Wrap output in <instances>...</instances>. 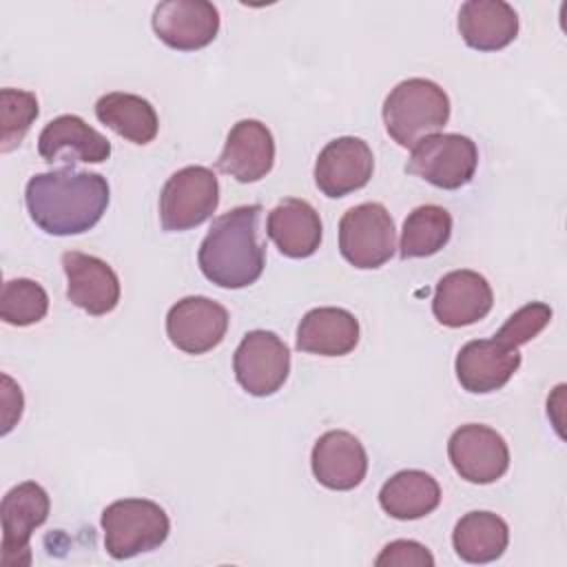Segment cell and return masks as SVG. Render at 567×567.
I'll return each instance as SVG.
<instances>
[{
	"mask_svg": "<svg viewBox=\"0 0 567 567\" xmlns=\"http://www.w3.org/2000/svg\"><path fill=\"white\" fill-rule=\"evenodd\" d=\"M109 182L100 173L64 166L27 182L24 204L33 224L47 235L69 237L91 230L109 206Z\"/></svg>",
	"mask_w": 567,
	"mask_h": 567,
	"instance_id": "6da1fadb",
	"label": "cell"
},
{
	"mask_svg": "<svg viewBox=\"0 0 567 567\" xmlns=\"http://www.w3.org/2000/svg\"><path fill=\"white\" fill-rule=\"evenodd\" d=\"M153 31L171 49L197 51L219 33V11L206 0H166L153 11Z\"/></svg>",
	"mask_w": 567,
	"mask_h": 567,
	"instance_id": "7c38bea8",
	"label": "cell"
},
{
	"mask_svg": "<svg viewBox=\"0 0 567 567\" xmlns=\"http://www.w3.org/2000/svg\"><path fill=\"white\" fill-rule=\"evenodd\" d=\"M237 383L252 396L275 394L290 374V350L270 330H250L233 354Z\"/></svg>",
	"mask_w": 567,
	"mask_h": 567,
	"instance_id": "ba28073f",
	"label": "cell"
},
{
	"mask_svg": "<svg viewBox=\"0 0 567 567\" xmlns=\"http://www.w3.org/2000/svg\"><path fill=\"white\" fill-rule=\"evenodd\" d=\"M476 166L478 148L467 135L436 133L412 148L405 171L436 188L456 190L474 177Z\"/></svg>",
	"mask_w": 567,
	"mask_h": 567,
	"instance_id": "52a82bcc",
	"label": "cell"
},
{
	"mask_svg": "<svg viewBox=\"0 0 567 567\" xmlns=\"http://www.w3.org/2000/svg\"><path fill=\"white\" fill-rule=\"evenodd\" d=\"M520 368V352L501 339L467 341L454 361L456 379L472 394H489L501 390Z\"/></svg>",
	"mask_w": 567,
	"mask_h": 567,
	"instance_id": "9a60e30c",
	"label": "cell"
},
{
	"mask_svg": "<svg viewBox=\"0 0 567 567\" xmlns=\"http://www.w3.org/2000/svg\"><path fill=\"white\" fill-rule=\"evenodd\" d=\"M359 343V321L346 308H312L297 326V350L319 357H343Z\"/></svg>",
	"mask_w": 567,
	"mask_h": 567,
	"instance_id": "44dd1931",
	"label": "cell"
},
{
	"mask_svg": "<svg viewBox=\"0 0 567 567\" xmlns=\"http://www.w3.org/2000/svg\"><path fill=\"white\" fill-rule=\"evenodd\" d=\"M66 299L93 317L109 315L120 303V279L100 257L80 250L62 252Z\"/></svg>",
	"mask_w": 567,
	"mask_h": 567,
	"instance_id": "5bb4252c",
	"label": "cell"
},
{
	"mask_svg": "<svg viewBox=\"0 0 567 567\" xmlns=\"http://www.w3.org/2000/svg\"><path fill=\"white\" fill-rule=\"evenodd\" d=\"M494 292L487 279L474 270H452L436 284L432 312L441 326L463 328L487 317Z\"/></svg>",
	"mask_w": 567,
	"mask_h": 567,
	"instance_id": "2e32d148",
	"label": "cell"
},
{
	"mask_svg": "<svg viewBox=\"0 0 567 567\" xmlns=\"http://www.w3.org/2000/svg\"><path fill=\"white\" fill-rule=\"evenodd\" d=\"M379 503L383 512L396 520H416L439 507L441 487L436 478L423 470H401L383 483Z\"/></svg>",
	"mask_w": 567,
	"mask_h": 567,
	"instance_id": "603a6c76",
	"label": "cell"
},
{
	"mask_svg": "<svg viewBox=\"0 0 567 567\" xmlns=\"http://www.w3.org/2000/svg\"><path fill=\"white\" fill-rule=\"evenodd\" d=\"M217 204V175L206 166H184L166 179L159 193V224L168 233L190 230L213 217Z\"/></svg>",
	"mask_w": 567,
	"mask_h": 567,
	"instance_id": "8992f818",
	"label": "cell"
},
{
	"mask_svg": "<svg viewBox=\"0 0 567 567\" xmlns=\"http://www.w3.org/2000/svg\"><path fill=\"white\" fill-rule=\"evenodd\" d=\"M266 230L279 252L290 259H306L315 255L323 237L319 213L312 204L299 197L281 199L268 213Z\"/></svg>",
	"mask_w": 567,
	"mask_h": 567,
	"instance_id": "ffe728a7",
	"label": "cell"
},
{
	"mask_svg": "<svg viewBox=\"0 0 567 567\" xmlns=\"http://www.w3.org/2000/svg\"><path fill=\"white\" fill-rule=\"evenodd\" d=\"M374 171V155L361 137L328 142L315 162V184L326 197H346L363 188Z\"/></svg>",
	"mask_w": 567,
	"mask_h": 567,
	"instance_id": "4fadbf2b",
	"label": "cell"
},
{
	"mask_svg": "<svg viewBox=\"0 0 567 567\" xmlns=\"http://www.w3.org/2000/svg\"><path fill=\"white\" fill-rule=\"evenodd\" d=\"M396 248V230L388 208L379 202H365L343 213L339 221V252L359 268H381Z\"/></svg>",
	"mask_w": 567,
	"mask_h": 567,
	"instance_id": "5b68a950",
	"label": "cell"
},
{
	"mask_svg": "<svg viewBox=\"0 0 567 567\" xmlns=\"http://www.w3.org/2000/svg\"><path fill=\"white\" fill-rule=\"evenodd\" d=\"M310 465L315 478L323 487L348 492L365 478L368 454L354 434L346 430H330L317 439Z\"/></svg>",
	"mask_w": 567,
	"mask_h": 567,
	"instance_id": "d6986e66",
	"label": "cell"
},
{
	"mask_svg": "<svg viewBox=\"0 0 567 567\" xmlns=\"http://www.w3.org/2000/svg\"><path fill=\"white\" fill-rule=\"evenodd\" d=\"M447 456L456 474L474 485H489L509 467V447L505 439L481 423L456 427L447 441Z\"/></svg>",
	"mask_w": 567,
	"mask_h": 567,
	"instance_id": "9c48e42d",
	"label": "cell"
},
{
	"mask_svg": "<svg viewBox=\"0 0 567 567\" xmlns=\"http://www.w3.org/2000/svg\"><path fill=\"white\" fill-rule=\"evenodd\" d=\"M95 117L120 137L144 146L155 140L159 120L148 100L135 93L113 91L95 102Z\"/></svg>",
	"mask_w": 567,
	"mask_h": 567,
	"instance_id": "cb8c5ba5",
	"label": "cell"
},
{
	"mask_svg": "<svg viewBox=\"0 0 567 567\" xmlns=\"http://www.w3.org/2000/svg\"><path fill=\"white\" fill-rule=\"evenodd\" d=\"M49 310V295L47 290L33 279H9L2 286L0 297V317L9 326H33L44 319Z\"/></svg>",
	"mask_w": 567,
	"mask_h": 567,
	"instance_id": "4316f807",
	"label": "cell"
},
{
	"mask_svg": "<svg viewBox=\"0 0 567 567\" xmlns=\"http://www.w3.org/2000/svg\"><path fill=\"white\" fill-rule=\"evenodd\" d=\"M450 120V97L432 80L408 78L399 82L383 102L388 135L403 148L436 135Z\"/></svg>",
	"mask_w": 567,
	"mask_h": 567,
	"instance_id": "3957f363",
	"label": "cell"
},
{
	"mask_svg": "<svg viewBox=\"0 0 567 567\" xmlns=\"http://www.w3.org/2000/svg\"><path fill=\"white\" fill-rule=\"evenodd\" d=\"M509 543L507 523L492 512L465 514L452 532V545L461 560L483 565L501 558Z\"/></svg>",
	"mask_w": 567,
	"mask_h": 567,
	"instance_id": "d4e9b609",
	"label": "cell"
},
{
	"mask_svg": "<svg viewBox=\"0 0 567 567\" xmlns=\"http://www.w3.org/2000/svg\"><path fill=\"white\" fill-rule=\"evenodd\" d=\"M275 164V140L259 120H239L217 157V168L239 184H252L266 177Z\"/></svg>",
	"mask_w": 567,
	"mask_h": 567,
	"instance_id": "e0dca14e",
	"label": "cell"
},
{
	"mask_svg": "<svg viewBox=\"0 0 567 567\" xmlns=\"http://www.w3.org/2000/svg\"><path fill=\"white\" fill-rule=\"evenodd\" d=\"M104 549L115 560H126L157 549L171 532L166 512L148 498H122L102 512Z\"/></svg>",
	"mask_w": 567,
	"mask_h": 567,
	"instance_id": "277c9868",
	"label": "cell"
},
{
	"mask_svg": "<svg viewBox=\"0 0 567 567\" xmlns=\"http://www.w3.org/2000/svg\"><path fill=\"white\" fill-rule=\"evenodd\" d=\"M51 509L49 494L35 481H24L11 487L0 505L2 518V565H29V538L40 527Z\"/></svg>",
	"mask_w": 567,
	"mask_h": 567,
	"instance_id": "30bf717a",
	"label": "cell"
},
{
	"mask_svg": "<svg viewBox=\"0 0 567 567\" xmlns=\"http://www.w3.org/2000/svg\"><path fill=\"white\" fill-rule=\"evenodd\" d=\"M452 237V215L436 204L416 206L403 221L399 255L419 259L436 255Z\"/></svg>",
	"mask_w": 567,
	"mask_h": 567,
	"instance_id": "484cf974",
	"label": "cell"
},
{
	"mask_svg": "<svg viewBox=\"0 0 567 567\" xmlns=\"http://www.w3.org/2000/svg\"><path fill=\"white\" fill-rule=\"evenodd\" d=\"M38 153L47 164H100L109 159L111 142L100 131L89 126L80 115L66 113L51 120L42 128L38 137Z\"/></svg>",
	"mask_w": 567,
	"mask_h": 567,
	"instance_id": "ac0fdd59",
	"label": "cell"
},
{
	"mask_svg": "<svg viewBox=\"0 0 567 567\" xmlns=\"http://www.w3.org/2000/svg\"><path fill=\"white\" fill-rule=\"evenodd\" d=\"M261 206H237L219 215L206 233L197 264L219 288L237 290L255 284L266 266V244L259 239Z\"/></svg>",
	"mask_w": 567,
	"mask_h": 567,
	"instance_id": "7a4b0ae2",
	"label": "cell"
},
{
	"mask_svg": "<svg viewBox=\"0 0 567 567\" xmlns=\"http://www.w3.org/2000/svg\"><path fill=\"white\" fill-rule=\"evenodd\" d=\"M374 565L377 567H383V565L432 567L434 565V556L427 551L425 545H421L416 540H392L374 558Z\"/></svg>",
	"mask_w": 567,
	"mask_h": 567,
	"instance_id": "f546056e",
	"label": "cell"
},
{
	"mask_svg": "<svg viewBox=\"0 0 567 567\" xmlns=\"http://www.w3.org/2000/svg\"><path fill=\"white\" fill-rule=\"evenodd\" d=\"M551 321V308L543 301H532L523 308H518L509 319L503 323V328L494 334L503 343L512 348H520L523 343L532 341L545 326Z\"/></svg>",
	"mask_w": 567,
	"mask_h": 567,
	"instance_id": "f1b7e54d",
	"label": "cell"
},
{
	"mask_svg": "<svg viewBox=\"0 0 567 567\" xmlns=\"http://www.w3.org/2000/svg\"><path fill=\"white\" fill-rule=\"evenodd\" d=\"M38 113H40L38 97L31 91L9 89V86L0 91V124H2L0 148H2V153H9L24 140V135L31 128V124L35 122Z\"/></svg>",
	"mask_w": 567,
	"mask_h": 567,
	"instance_id": "83f0119b",
	"label": "cell"
},
{
	"mask_svg": "<svg viewBox=\"0 0 567 567\" xmlns=\"http://www.w3.org/2000/svg\"><path fill=\"white\" fill-rule=\"evenodd\" d=\"M226 330L228 310L208 297H184L166 315V337L186 354H204L217 348Z\"/></svg>",
	"mask_w": 567,
	"mask_h": 567,
	"instance_id": "8fae6325",
	"label": "cell"
},
{
	"mask_svg": "<svg viewBox=\"0 0 567 567\" xmlns=\"http://www.w3.org/2000/svg\"><path fill=\"white\" fill-rule=\"evenodd\" d=\"M458 33L470 49L498 51L518 35V13L503 0H467L458 9Z\"/></svg>",
	"mask_w": 567,
	"mask_h": 567,
	"instance_id": "7402d4cb",
	"label": "cell"
}]
</instances>
